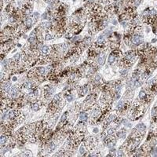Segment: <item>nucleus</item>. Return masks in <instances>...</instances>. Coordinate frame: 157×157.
<instances>
[{
  "label": "nucleus",
  "instance_id": "obj_20",
  "mask_svg": "<svg viewBox=\"0 0 157 157\" xmlns=\"http://www.w3.org/2000/svg\"><path fill=\"white\" fill-rule=\"evenodd\" d=\"M52 38V36L50 34H47L46 35V40H49Z\"/></svg>",
  "mask_w": 157,
  "mask_h": 157
},
{
  "label": "nucleus",
  "instance_id": "obj_5",
  "mask_svg": "<svg viewBox=\"0 0 157 157\" xmlns=\"http://www.w3.org/2000/svg\"><path fill=\"white\" fill-rule=\"evenodd\" d=\"M115 59H116V55L112 54L109 57V62L110 63V64H113V63L115 61Z\"/></svg>",
  "mask_w": 157,
  "mask_h": 157
},
{
  "label": "nucleus",
  "instance_id": "obj_12",
  "mask_svg": "<svg viewBox=\"0 0 157 157\" xmlns=\"http://www.w3.org/2000/svg\"><path fill=\"white\" fill-rule=\"evenodd\" d=\"M66 120H67V114L66 113H64V114H63V116H61V121H60V123H64V122Z\"/></svg>",
  "mask_w": 157,
  "mask_h": 157
},
{
  "label": "nucleus",
  "instance_id": "obj_21",
  "mask_svg": "<svg viewBox=\"0 0 157 157\" xmlns=\"http://www.w3.org/2000/svg\"><path fill=\"white\" fill-rule=\"evenodd\" d=\"M67 100L68 101H71V100H72V97L70 95V96H68V98H67Z\"/></svg>",
  "mask_w": 157,
  "mask_h": 157
},
{
  "label": "nucleus",
  "instance_id": "obj_9",
  "mask_svg": "<svg viewBox=\"0 0 157 157\" xmlns=\"http://www.w3.org/2000/svg\"><path fill=\"white\" fill-rule=\"evenodd\" d=\"M25 24H26V25H27L28 27H30V26H32V20L30 19V18H29V19L26 20Z\"/></svg>",
  "mask_w": 157,
  "mask_h": 157
},
{
  "label": "nucleus",
  "instance_id": "obj_24",
  "mask_svg": "<svg viewBox=\"0 0 157 157\" xmlns=\"http://www.w3.org/2000/svg\"><path fill=\"white\" fill-rule=\"evenodd\" d=\"M94 131H95V133H97V132H98V129H97V128H95L94 130Z\"/></svg>",
  "mask_w": 157,
  "mask_h": 157
},
{
  "label": "nucleus",
  "instance_id": "obj_8",
  "mask_svg": "<svg viewBox=\"0 0 157 157\" xmlns=\"http://www.w3.org/2000/svg\"><path fill=\"white\" fill-rule=\"evenodd\" d=\"M41 50L43 53H44V54H47V53H48V51H49V47H47V46H44V47H42Z\"/></svg>",
  "mask_w": 157,
  "mask_h": 157
},
{
  "label": "nucleus",
  "instance_id": "obj_13",
  "mask_svg": "<svg viewBox=\"0 0 157 157\" xmlns=\"http://www.w3.org/2000/svg\"><path fill=\"white\" fill-rule=\"evenodd\" d=\"M32 86V83L31 82H27L25 84V87L27 88V89H31Z\"/></svg>",
  "mask_w": 157,
  "mask_h": 157
},
{
  "label": "nucleus",
  "instance_id": "obj_17",
  "mask_svg": "<svg viewBox=\"0 0 157 157\" xmlns=\"http://www.w3.org/2000/svg\"><path fill=\"white\" fill-rule=\"evenodd\" d=\"M87 92H88V87L87 86H85V87L82 89V94H86Z\"/></svg>",
  "mask_w": 157,
  "mask_h": 157
},
{
  "label": "nucleus",
  "instance_id": "obj_11",
  "mask_svg": "<svg viewBox=\"0 0 157 157\" xmlns=\"http://www.w3.org/2000/svg\"><path fill=\"white\" fill-rule=\"evenodd\" d=\"M39 105L38 103H35L32 105V109H33L34 111H38V109H39Z\"/></svg>",
  "mask_w": 157,
  "mask_h": 157
},
{
  "label": "nucleus",
  "instance_id": "obj_19",
  "mask_svg": "<svg viewBox=\"0 0 157 157\" xmlns=\"http://www.w3.org/2000/svg\"><path fill=\"white\" fill-rule=\"evenodd\" d=\"M94 80L96 81V82H99V81L101 80V76L100 75H96V77H95Z\"/></svg>",
  "mask_w": 157,
  "mask_h": 157
},
{
  "label": "nucleus",
  "instance_id": "obj_4",
  "mask_svg": "<svg viewBox=\"0 0 157 157\" xmlns=\"http://www.w3.org/2000/svg\"><path fill=\"white\" fill-rule=\"evenodd\" d=\"M6 141H7V137L2 135V137H1V140H0V144H1V145L3 146L6 143Z\"/></svg>",
  "mask_w": 157,
  "mask_h": 157
},
{
  "label": "nucleus",
  "instance_id": "obj_2",
  "mask_svg": "<svg viewBox=\"0 0 157 157\" xmlns=\"http://www.w3.org/2000/svg\"><path fill=\"white\" fill-rule=\"evenodd\" d=\"M18 92H19V89H18V88H17L16 86L11 88L10 94L13 97H16L17 95Z\"/></svg>",
  "mask_w": 157,
  "mask_h": 157
},
{
  "label": "nucleus",
  "instance_id": "obj_6",
  "mask_svg": "<svg viewBox=\"0 0 157 157\" xmlns=\"http://www.w3.org/2000/svg\"><path fill=\"white\" fill-rule=\"evenodd\" d=\"M137 129L139 130V131L143 132V131H145V126L144 125V124H139V125H137Z\"/></svg>",
  "mask_w": 157,
  "mask_h": 157
},
{
  "label": "nucleus",
  "instance_id": "obj_18",
  "mask_svg": "<svg viewBox=\"0 0 157 157\" xmlns=\"http://www.w3.org/2000/svg\"><path fill=\"white\" fill-rule=\"evenodd\" d=\"M123 101H120V103L118 104V105H117V107H118V109H122V108H123Z\"/></svg>",
  "mask_w": 157,
  "mask_h": 157
},
{
  "label": "nucleus",
  "instance_id": "obj_10",
  "mask_svg": "<svg viewBox=\"0 0 157 157\" xmlns=\"http://www.w3.org/2000/svg\"><path fill=\"white\" fill-rule=\"evenodd\" d=\"M39 73L40 74V75H44V73L46 72V68H43V67H41V68H39Z\"/></svg>",
  "mask_w": 157,
  "mask_h": 157
},
{
  "label": "nucleus",
  "instance_id": "obj_7",
  "mask_svg": "<svg viewBox=\"0 0 157 157\" xmlns=\"http://www.w3.org/2000/svg\"><path fill=\"white\" fill-rule=\"evenodd\" d=\"M87 119V115L85 113H82L80 114V120L82 121H84V120H86Z\"/></svg>",
  "mask_w": 157,
  "mask_h": 157
},
{
  "label": "nucleus",
  "instance_id": "obj_15",
  "mask_svg": "<svg viewBox=\"0 0 157 157\" xmlns=\"http://www.w3.org/2000/svg\"><path fill=\"white\" fill-rule=\"evenodd\" d=\"M114 131H115V130L113 128L109 129V130L107 131V134L108 135H112V134H114Z\"/></svg>",
  "mask_w": 157,
  "mask_h": 157
},
{
  "label": "nucleus",
  "instance_id": "obj_3",
  "mask_svg": "<svg viewBox=\"0 0 157 157\" xmlns=\"http://www.w3.org/2000/svg\"><path fill=\"white\" fill-rule=\"evenodd\" d=\"M105 61V55L103 54V55H101L100 57H98V64H100V65H103Z\"/></svg>",
  "mask_w": 157,
  "mask_h": 157
},
{
  "label": "nucleus",
  "instance_id": "obj_16",
  "mask_svg": "<svg viewBox=\"0 0 157 157\" xmlns=\"http://www.w3.org/2000/svg\"><path fill=\"white\" fill-rule=\"evenodd\" d=\"M124 135H125V133L123 132V130H122V131H120V132L118 133V136H119L120 137H124Z\"/></svg>",
  "mask_w": 157,
  "mask_h": 157
},
{
  "label": "nucleus",
  "instance_id": "obj_23",
  "mask_svg": "<svg viewBox=\"0 0 157 157\" xmlns=\"http://www.w3.org/2000/svg\"><path fill=\"white\" fill-rule=\"evenodd\" d=\"M45 1H46V2H51L52 1H53V0H45Z\"/></svg>",
  "mask_w": 157,
  "mask_h": 157
},
{
  "label": "nucleus",
  "instance_id": "obj_1",
  "mask_svg": "<svg viewBox=\"0 0 157 157\" xmlns=\"http://www.w3.org/2000/svg\"><path fill=\"white\" fill-rule=\"evenodd\" d=\"M143 41V38L142 36H135L134 38H133V43L135 45H139L142 43Z\"/></svg>",
  "mask_w": 157,
  "mask_h": 157
},
{
  "label": "nucleus",
  "instance_id": "obj_14",
  "mask_svg": "<svg viewBox=\"0 0 157 157\" xmlns=\"http://www.w3.org/2000/svg\"><path fill=\"white\" fill-rule=\"evenodd\" d=\"M145 92L144 90H141L140 92V94H139V98L140 99H143V98H145Z\"/></svg>",
  "mask_w": 157,
  "mask_h": 157
},
{
  "label": "nucleus",
  "instance_id": "obj_22",
  "mask_svg": "<svg viewBox=\"0 0 157 157\" xmlns=\"http://www.w3.org/2000/svg\"><path fill=\"white\" fill-rule=\"evenodd\" d=\"M79 150H80V151H79V152H80V153H83V152H84V148H83V147H81L80 149H79Z\"/></svg>",
  "mask_w": 157,
  "mask_h": 157
}]
</instances>
